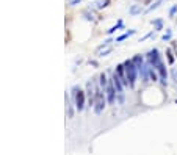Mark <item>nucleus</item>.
<instances>
[{
  "instance_id": "f257e3e1",
  "label": "nucleus",
  "mask_w": 177,
  "mask_h": 155,
  "mask_svg": "<svg viewBox=\"0 0 177 155\" xmlns=\"http://www.w3.org/2000/svg\"><path fill=\"white\" fill-rule=\"evenodd\" d=\"M124 67H125V75H127V80H129V85L133 90V88H135V83H136V74H138V71H136V67H135V64H133L132 60H125Z\"/></svg>"
},
{
  "instance_id": "f03ea898",
  "label": "nucleus",
  "mask_w": 177,
  "mask_h": 155,
  "mask_svg": "<svg viewBox=\"0 0 177 155\" xmlns=\"http://www.w3.org/2000/svg\"><path fill=\"white\" fill-rule=\"evenodd\" d=\"M85 99H86V94L80 90V86H75L72 88V100H74V105H75V110L82 111L85 108Z\"/></svg>"
},
{
  "instance_id": "7ed1b4c3",
  "label": "nucleus",
  "mask_w": 177,
  "mask_h": 155,
  "mask_svg": "<svg viewBox=\"0 0 177 155\" xmlns=\"http://www.w3.org/2000/svg\"><path fill=\"white\" fill-rule=\"evenodd\" d=\"M107 105V96H105V91L99 90V88H96V94H94V111L97 114H101L103 111V108H105Z\"/></svg>"
},
{
  "instance_id": "20e7f679",
  "label": "nucleus",
  "mask_w": 177,
  "mask_h": 155,
  "mask_svg": "<svg viewBox=\"0 0 177 155\" xmlns=\"http://www.w3.org/2000/svg\"><path fill=\"white\" fill-rule=\"evenodd\" d=\"M105 96H107V104L108 105H115L116 104V97H118V93H116L115 83H113V78L108 80V85L105 88Z\"/></svg>"
},
{
  "instance_id": "39448f33",
  "label": "nucleus",
  "mask_w": 177,
  "mask_h": 155,
  "mask_svg": "<svg viewBox=\"0 0 177 155\" xmlns=\"http://www.w3.org/2000/svg\"><path fill=\"white\" fill-rule=\"evenodd\" d=\"M160 61H162V60H160V53H158V50H157V49H152V50L148 53V64L151 66V67L155 69L157 66H158V63H160Z\"/></svg>"
},
{
  "instance_id": "423d86ee",
  "label": "nucleus",
  "mask_w": 177,
  "mask_h": 155,
  "mask_svg": "<svg viewBox=\"0 0 177 155\" xmlns=\"http://www.w3.org/2000/svg\"><path fill=\"white\" fill-rule=\"evenodd\" d=\"M157 72H158L160 75V83L163 85V86H166V78H168V71H166V64L163 61L158 63V66H157Z\"/></svg>"
},
{
  "instance_id": "0eeeda50",
  "label": "nucleus",
  "mask_w": 177,
  "mask_h": 155,
  "mask_svg": "<svg viewBox=\"0 0 177 155\" xmlns=\"http://www.w3.org/2000/svg\"><path fill=\"white\" fill-rule=\"evenodd\" d=\"M116 74H118V77L121 78V82H122V85L124 86H129L130 88V85H129V80H127V75H125V67H124V64H118L116 66Z\"/></svg>"
},
{
  "instance_id": "6e6552de",
  "label": "nucleus",
  "mask_w": 177,
  "mask_h": 155,
  "mask_svg": "<svg viewBox=\"0 0 177 155\" xmlns=\"http://www.w3.org/2000/svg\"><path fill=\"white\" fill-rule=\"evenodd\" d=\"M64 102H66V114H68V118L69 119H72L74 118V105H72V100L69 99V96L68 94H64Z\"/></svg>"
},
{
  "instance_id": "1a4fd4ad",
  "label": "nucleus",
  "mask_w": 177,
  "mask_h": 155,
  "mask_svg": "<svg viewBox=\"0 0 177 155\" xmlns=\"http://www.w3.org/2000/svg\"><path fill=\"white\" fill-rule=\"evenodd\" d=\"M132 61H133V64H135V67H136V71H141V67L144 66V58H143V55H135V57L132 58Z\"/></svg>"
},
{
  "instance_id": "9d476101",
  "label": "nucleus",
  "mask_w": 177,
  "mask_h": 155,
  "mask_svg": "<svg viewBox=\"0 0 177 155\" xmlns=\"http://www.w3.org/2000/svg\"><path fill=\"white\" fill-rule=\"evenodd\" d=\"M99 85H101V88L105 91L107 85H108V78H107V74H105V72H102V74L99 75Z\"/></svg>"
},
{
  "instance_id": "9b49d317",
  "label": "nucleus",
  "mask_w": 177,
  "mask_h": 155,
  "mask_svg": "<svg viewBox=\"0 0 177 155\" xmlns=\"http://www.w3.org/2000/svg\"><path fill=\"white\" fill-rule=\"evenodd\" d=\"M149 77H151L152 82H158V80H160L158 75H157V71H155L154 67H151V66H149Z\"/></svg>"
},
{
  "instance_id": "f8f14e48",
  "label": "nucleus",
  "mask_w": 177,
  "mask_h": 155,
  "mask_svg": "<svg viewBox=\"0 0 177 155\" xmlns=\"http://www.w3.org/2000/svg\"><path fill=\"white\" fill-rule=\"evenodd\" d=\"M133 33H135V30H130V31H127V33H124V35H121V36H119V38H116V41H124V39L125 38H129V36H132L133 35Z\"/></svg>"
},
{
  "instance_id": "ddd939ff",
  "label": "nucleus",
  "mask_w": 177,
  "mask_h": 155,
  "mask_svg": "<svg viewBox=\"0 0 177 155\" xmlns=\"http://www.w3.org/2000/svg\"><path fill=\"white\" fill-rule=\"evenodd\" d=\"M166 57H168V64L171 66L172 63H174V57H172V52H171V49H168V50H166Z\"/></svg>"
},
{
  "instance_id": "4468645a",
  "label": "nucleus",
  "mask_w": 177,
  "mask_h": 155,
  "mask_svg": "<svg viewBox=\"0 0 177 155\" xmlns=\"http://www.w3.org/2000/svg\"><path fill=\"white\" fill-rule=\"evenodd\" d=\"M138 13H141V6H138V5H133L132 8H130V14H138Z\"/></svg>"
},
{
  "instance_id": "2eb2a0df",
  "label": "nucleus",
  "mask_w": 177,
  "mask_h": 155,
  "mask_svg": "<svg viewBox=\"0 0 177 155\" xmlns=\"http://www.w3.org/2000/svg\"><path fill=\"white\" fill-rule=\"evenodd\" d=\"M152 24L157 27V30H162V21H160V19H157V21H152Z\"/></svg>"
},
{
  "instance_id": "dca6fc26",
  "label": "nucleus",
  "mask_w": 177,
  "mask_h": 155,
  "mask_svg": "<svg viewBox=\"0 0 177 155\" xmlns=\"http://www.w3.org/2000/svg\"><path fill=\"white\" fill-rule=\"evenodd\" d=\"M119 27H122V22L121 21H119L118 22V25H116V27H113V28H110V30H108V33H113V31H116V30H118V28Z\"/></svg>"
},
{
  "instance_id": "f3484780",
  "label": "nucleus",
  "mask_w": 177,
  "mask_h": 155,
  "mask_svg": "<svg viewBox=\"0 0 177 155\" xmlns=\"http://www.w3.org/2000/svg\"><path fill=\"white\" fill-rule=\"evenodd\" d=\"M171 36H172V33H171V30H169L165 36H163V41H169V39H171Z\"/></svg>"
},
{
  "instance_id": "a211bd4d",
  "label": "nucleus",
  "mask_w": 177,
  "mask_h": 155,
  "mask_svg": "<svg viewBox=\"0 0 177 155\" xmlns=\"http://www.w3.org/2000/svg\"><path fill=\"white\" fill-rule=\"evenodd\" d=\"M176 11H177V6H174V8L171 9V13H169V14H171V16H174V13H176Z\"/></svg>"
},
{
  "instance_id": "6ab92c4d",
  "label": "nucleus",
  "mask_w": 177,
  "mask_h": 155,
  "mask_svg": "<svg viewBox=\"0 0 177 155\" xmlns=\"http://www.w3.org/2000/svg\"><path fill=\"white\" fill-rule=\"evenodd\" d=\"M172 75H174V80H177V71H172Z\"/></svg>"
},
{
  "instance_id": "aec40b11",
  "label": "nucleus",
  "mask_w": 177,
  "mask_h": 155,
  "mask_svg": "<svg viewBox=\"0 0 177 155\" xmlns=\"http://www.w3.org/2000/svg\"><path fill=\"white\" fill-rule=\"evenodd\" d=\"M144 2H146V3H148V2H149V0H144Z\"/></svg>"
},
{
  "instance_id": "412c9836",
  "label": "nucleus",
  "mask_w": 177,
  "mask_h": 155,
  "mask_svg": "<svg viewBox=\"0 0 177 155\" xmlns=\"http://www.w3.org/2000/svg\"><path fill=\"white\" fill-rule=\"evenodd\" d=\"M176 55H177V53H176Z\"/></svg>"
}]
</instances>
